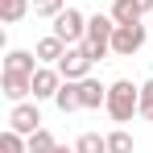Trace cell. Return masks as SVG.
<instances>
[{"instance_id":"cell-1","label":"cell","mask_w":153,"mask_h":153,"mask_svg":"<svg viewBox=\"0 0 153 153\" xmlns=\"http://www.w3.org/2000/svg\"><path fill=\"white\" fill-rule=\"evenodd\" d=\"M103 112H108L116 124H128L132 116H141V83H132V79L108 83V103H103Z\"/></svg>"},{"instance_id":"cell-2","label":"cell","mask_w":153,"mask_h":153,"mask_svg":"<svg viewBox=\"0 0 153 153\" xmlns=\"http://www.w3.org/2000/svg\"><path fill=\"white\" fill-rule=\"evenodd\" d=\"M112 33H116V21H112V13H91L87 17V37L79 42L91 62H103L108 54H112Z\"/></svg>"},{"instance_id":"cell-3","label":"cell","mask_w":153,"mask_h":153,"mask_svg":"<svg viewBox=\"0 0 153 153\" xmlns=\"http://www.w3.org/2000/svg\"><path fill=\"white\" fill-rule=\"evenodd\" d=\"M145 42H149L145 25H116V33H112V54H116V58H132V54L145 50Z\"/></svg>"},{"instance_id":"cell-4","label":"cell","mask_w":153,"mask_h":153,"mask_svg":"<svg viewBox=\"0 0 153 153\" xmlns=\"http://www.w3.org/2000/svg\"><path fill=\"white\" fill-rule=\"evenodd\" d=\"M54 33H58L66 46H79V42L87 37V17H83L79 8H71V4H66V8L54 17Z\"/></svg>"},{"instance_id":"cell-5","label":"cell","mask_w":153,"mask_h":153,"mask_svg":"<svg viewBox=\"0 0 153 153\" xmlns=\"http://www.w3.org/2000/svg\"><path fill=\"white\" fill-rule=\"evenodd\" d=\"M8 128H17L21 137H33V132L42 128V108H37V100L13 103V112H8Z\"/></svg>"},{"instance_id":"cell-6","label":"cell","mask_w":153,"mask_h":153,"mask_svg":"<svg viewBox=\"0 0 153 153\" xmlns=\"http://www.w3.org/2000/svg\"><path fill=\"white\" fill-rule=\"evenodd\" d=\"M91 58H87V50L83 46H66V54L58 58V71H62V79H71V83H79V79H87L91 75Z\"/></svg>"},{"instance_id":"cell-7","label":"cell","mask_w":153,"mask_h":153,"mask_svg":"<svg viewBox=\"0 0 153 153\" xmlns=\"http://www.w3.org/2000/svg\"><path fill=\"white\" fill-rule=\"evenodd\" d=\"M62 83H66V79H62L58 66H37V71H33V100H54Z\"/></svg>"},{"instance_id":"cell-8","label":"cell","mask_w":153,"mask_h":153,"mask_svg":"<svg viewBox=\"0 0 153 153\" xmlns=\"http://www.w3.org/2000/svg\"><path fill=\"white\" fill-rule=\"evenodd\" d=\"M0 87H4V100H13V103H21L33 95V75H17V71H4L0 75Z\"/></svg>"},{"instance_id":"cell-9","label":"cell","mask_w":153,"mask_h":153,"mask_svg":"<svg viewBox=\"0 0 153 153\" xmlns=\"http://www.w3.org/2000/svg\"><path fill=\"white\" fill-rule=\"evenodd\" d=\"M33 54H37V62H42V66H58V58L66 54V42H62L58 33H46V37L33 46Z\"/></svg>"},{"instance_id":"cell-10","label":"cell","mask_w":153,"mask_h":153,"mask_svg":"<svg viewBox=\"0 0 153 153\" xmlns=\"http://www.w3.org/2000/svg\"><path fill=\"white\" fill-rule=\"evenodd\" d=\"M79 95H83V108H103L108 103V83L87 75V79H79Z\"/></svg>"},{"instance_id":"cell-11","label":"cell","mask_w":153,"mask_h":153,"mask_svg":"<svg viewBox=\"0 0 153 153\" xmlns=\"http://www.w3.org/2000/svg\"><path fill=\"white\" fill-rule=\"evenodd\" d=\"M112 21L116 25H141L145 21V8L137 0H112Z\"/></svg>"},{"instance_id":"cell-12","label":"cell","mask_w":153,"mask_h":153,"mask_svg":"<svg viewBox=\"0 0 153 153\" xmlns=\"http://www.w3.org/2000/svg\"><path fill=\"white\" fill-rule=\"evenodd\" d=\"M42 62H37V54L33 50H8L4 54V71H17V75H33Z\"/></svg>"},{"instance_id":"cell-13","label":"cell","mask_w":153,"mask_h":153,"mask_svg":"<svg viewBox=\"0 0 153 153\" xmlns=\"http://www.w3.org/2000/svg\"><path fill=\"white\" fill-rule=\"evenodd\" d=\"M54 103H58V112H62V116H71V112H79V108H83V95H79V83H71V79H66V83L58 87V95H54Z\"/></svg>"},{"instance_id":"cell-14","label":"cell","mask_w":153,"mask_h":153,"mask_svg":"<svg viewBox=\"0 0 153 153\" xmlns=\"http://www.w3.org/2000/svg\"><path fill=\"white\" fill-rule=\"evenodd\" d=\"M29 8H33V0H0V21L4 25H17V21H25Z\"/></svg>"},{"instance_id":"cell-15","label":"cell","mask_w":153,"mask_h":153,"mask_svg":"<svg viewBox=\"0 0 153 153\" xmlns=\"http://www.w3.org/2000/svg\"><path fill=\"white\" fill-rule=\"evenodd\" d=\"M0 153H29V137H21L17 128L0 132Z\"/></svg>"},{"instance_id":"cell-16","label":"cell","mask_w":153,"mask_h":153,"mask_svg":"<svg viewBox=\"0 0 153 153\" xmlns=\"http://www.w3.org/2000/svg\"><path fill=\"white\" fill-rule=\"evenodd\" d=\"M75 153H108V137H100V132H83L75 141Z\"/></svg>"},{"instance_id":"cell-17","label":"cell","mask_w":153,"mask_h":153,"mask_svg":"<svg viewBox=\"0 0 153 153\" xmlns=\"http://www.w3.org/2000/svg\"><path fill=\"white\" fill-rule=\"evenodd\" d=\"M54 145H58V141H54L46 128H37V132L29 137V153H54Z\"/></svg>"},{"instance_id":"cell-18","label":"cell","mask_w":153,"mask_h":153,"mask_svg":"<svg viewBox=\"0 0 153 153\" xmlns=\"http://www.w3.org/2000/svg\"><path fill=\"white\" fill-rule=\"evenodd\" d=\"M108 153H132V137H128L124 128L108 132Z\"/></svg>"},{"instance_id":"cell-19","label":"cell","mask_w":153,"mask_h":153,"mask_svg":"<svg viewBox=\"0 0 153 153\" xmlns=\"http://www.w3.org/2000/svg\"><path fill=\"white\" fill-rule=\"evenodd\" d=\"M62 8H66V0H33V13H37V17H46V21H54Z\"/></svg>"},{"instance_id":"cell-20","label":"cell","mask_w":153,"mask_h":153,"mask_svg":"<svg viewBox=\"0 0 153 153\" xmlns=\"http://www.w3.org/2000/svg\"><path fill=\"white\" fill-rule=\"evenodd\" d=\"M141 120H149V124H153V79L141 83Z\"/></svg>"},{"instance_id":"cell-21","label":"cell","mask_w":153,"mask_h":153,"mask_svg":"<svg viewBox=\"0 0 153 153\" xmlns=\"http://www.w3.org/2000/svg\"><path fill=\"white\" fill-rule=\"evenodd\" d=\"M54 153H75V145H54Z\"/></svg>"},{"instance_id":"cell-22","label":"cell","mask_w":153,"mask_h":153,"mask_svg":"<svg viewBox=\"0 0 153 153\" xmlns=\"http://www.w3.org/2000/svg\"><path fill=\"white\" fill-rule=\"evenodd\" d=\"M137 4H141V8H145V13H153V0H137Z\"/></svg>"}]
</instances>
